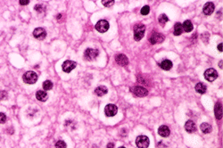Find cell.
<instances>
[{
  "mask_svg": "<svg viewBox=\"0 0 223 148\" xmlns=\"http://www.w3.org/2000/svg\"><path fill=\"white\" fill-rule=\"evenodd\" d=\"M149 11H150L149 6H148V5H145V6H143L142 9H141V14H142V15H146V14L149 13Z\"/></svg>",
  "mask_w": 223,
  "mask_h": 148,
  "instance_id": "obj_27",
  "label": "cell"
},
{
  "mask_svg": "<svg viewBox=\"0 0 223 148\" xmlns=\"http://www.w3.org/2000/svg\"><path fill=\"white\" fill-rule=\"evenodd\" d=\"M118 108L115 104H109L105 107V113L107 117H113L117 114Z\"/></svg>",
  "mask_w": 223,
  "mask_h": 148,
  "instance_id": "obj_10",
  "label": "cell"
},
{
  "mask_svg": "<svg viewBox=\"0 0 223 148\" xmlns=\"http://www.w3.org/2000/svg\"><path fill=\"white\" fill-rule=\"evenodd\" d=\"M214 9H215L214 4L212 2H208L204 4V6L203 8V12L205 15H211L212 13H213Z\"/></svg>",
  "mask_w": 223,
  "mask_h": 148,
  "instance_id": "obj_12",
  "label": "cell"
},
{
  "mask_svg": "<svg viewBox=\"0 0 223 148\" xmlns=\"http://www.w3.org/2000/svg\"><path fill=\"white\" fill-rule=\"evenodd\" d=\"M200 129L204 133V134H208V133H211L213 129H212V126L208 123H202L201 126H200Z\"/></svg>",
  "mask_w": 223,
  "mask_h": 148,
  "instance_id": "obj_22",
  "label": "cell"
},
{
  "mask_svg": "<svg viewBox=\"0 0 223 148\" xmlns=\"http://www.w3.org/2000/svg\"><path fill=\"white\" fill-rule=\"evenodd\" d=\"M183 32V28H182V24L179 22H177L174 26V35L175 36H179L181 35Z\"/></svg>",
  "mask_w": 223,
  "mask_h": 148,
  "instance_id": "obj_23",
  "label": "cell"
},
{
  "mask_svg": "<svg viewBox=\"0 0 223 148\" xmlns=\"http://www.w3.org/2000/svg\"><path fill=\"white\" fill-rule=\"evenodd\" d=\"M204 78H205L206 80H208L210 82H213L218 78V73L214 69L210 68V69H208V70H206L204 72Z\"/></svg>",
  "mask_w": 223,
  "mask_h": 148,
  "instance_id": "obj_9",
  "label": "cell"
},
{
  "mask_svg": "<svg viewBox=\"0 0 223 148\" xmlns=\"http://www.w3.org/2000/svg\"><path fill=\"white\" fill-rule=\"evenodd\" d=\"M219 67L222 69V61H221V62L219 63Z\"/></svg>",
  "mask_w": 223,
  "mask_h": 148,
  "instance_id": "obj_35",
  "label": "cell"
},
{
  "mask_svg": "<svg viewBox=\"0 0 223 148\" xmlns=\"http://www.w3.org/2000/svg\"><path fill=\"white\" fill-rule=\"evenodd\" d=\"M102 4H103L105 6H108V7H109V6H111V5L114 4V1H105V0H104V1H102Z\"/></svg>",
  "mask_w": 223,
  "mask_h": 148,
  "instance_id": "obj_30",
  "label": "cell"
},
{
  "mask_svg": "<svg viewBox=\"0 0 223 148\" xmlns=\"http://www.w3.org/2000/svg\"><path fill=\"white\" fill-rule=\"evenodd\" d=\"M8 97V95H7V92L6 91H0V100H6Z\"/></svg>",
  "mask_w": 223,
  "mask_h": 148,
  "instance_id": "obj_28",
  "label": "cell"
},
{
  "mask_svg": "<svg viewBox=\"0 0 223 148\" xmlns=\"http://www.w3.org/2000/svg\"><path fill=\"white\" fill-rule=\"evenodd\" d=\"M218 50L220 52H222V43H221V44L218 45Z\"/></svg>",
  "mask_w": 223,
  "mask_h": 148,
  "instance_id": "obj_33",
  "label": "cell"
},
{
  "mask_svg": "<svg viewBox=\"0 0 223 148\" xmlns=\"http://www.w3.org/2000/svg\"><path fill=\"white\" fill-rule=\"evenodd\" d=\"M6 121V116L4 113L0 112V124H4Z\"/></svg>",
  "mask_w": 223,
  "mask_h": 148,
  "instance_id": "obj_29",
  "label": "cell"
},
{
  "mask_svg": "<svg viewBox=\"0 0 223 148\" xmlns=\"http://www.w3.org/2000/svg\"><path fill=\"white\" fill-rule=\"evenodd\" d=\"M130 91L134 95L138 96V97H144V96H146L148 95L147 89L143 87H139V86H136V87H131Z\"/></svg>",
  "mask_w": 223,
  "mask_h": 148,
  "instance_id": "obj_4",
  "label": "cell"
},
{
  "mask_svg": "<svg viewBox=\"0 0 223 148\" xmlns=\"http://www.w3.org/2000/svg\"><path fill=\"white\" fill-rule=\"evenodd\" d=\"M119 148H126V147H119Z\"/></svg>",
  "mask_w": 223,
  "mask_h": 148,
  "instance_id": "obj_36",
  "label": "cell"
},
{
  "mask_svg": "<svg viewBox=\"0 0 223 148\" xmlns=\"http://www.w3.org/2000/svg\"><path fill=\"white\" fill-rule=\"evenodd\" d=\"M172 66H173L172 62L169 60H164L163 62L160 63V67L164 71H169L172 68Z\"/></svg>",
  "mask_w": 223,
  "mask_h": 148,
  "instance_id": "obj_19",
  "label": "cell"
},
{
  "mask_svg": "<svg viewBox=\"0 0 223 148\" xmlns=\"http://www.w3.org/2000/svg\"><path fill=\"white\" fill-rule=\"evenodd\" d=\"M195 90H196V92L199 93V94H204V93L206 92V90H207V87H206V85H204V83L199 82V83H197L196 86H195Z\"/></svg>",
  "mask_w": 223,
  "mask_h": 148,
  "instance_id": "obj_21",
  "label": "cell"
},
{
  "mask_svg": "<svg viewBox=\"0 0 223 148\" xmlns=\"http://www.w3.org/2000/svg\"><path fill=\"white\" fill-rule=\"evenodd\" d=\"M43 9H44V8H43V5H41V4H37V5H35V7H34V10L37 11V12H39V13L42 12Z\"/></svg>",
  "mask_w": 223,
  "mask_h": 148,
  "instance_id": "obj_31",
  "label": "cell"
},
{
  "mask_svg": "<svg viewBox=\"0 0 223 148\" xmlns=\"http://www.w3.org/2000/svg\"><path fill=\"white\" fill-rule=\"evenodd\" d=\"M67 146H66V143L64 141H57L56 143V148H66Z\"/></svg>",
  "mask_w": 223,
  "mask_h": 148,
  "instance_id": "obj_26",
  "label": "cell"
},
{
  "mask_svg": "<svg viewBox=\"0 0 223 148\" xmlns=\"http://www.w3.org/2000/svg\"><path fill=\"white\" fill-rule=\"evenodd\" d=\"M185 130L188 133H194V132L196 131V125L193 121L189 120L185 124Z\"/></svg>",
  "mask_w": 223,
  "mask_h": 148,
  "instance_id": "obj_14",
  "label": "cell"
},
{
  "mask_svg": "<svg viewBox=\"0 0 223 148\" xmlns=\"http://www.w3.org/2000/svg\"><path fill=\"white\" fill-rule=\"evenodd\" d=\"M165 39V37L161 34V33H153L151 35V37L149 38V41L152 45H155V44H160V43H163Z\"/></svg>",
  "mask_w": 223,
  "mask_h": 148,
  "instance_id": "obj_7",
  "label": "cell"
},
{
  "mask_svg": "<svg viewBox=\"0 0 223 148\" xmlns=\"http://www.w3.org/2000/svg\"><path fill=\"white\" fill-rule=\"evenodd\" d=\"M22 79L27 84H34L38 80V74L34 72H27L23 74Z\"/></svg>",
  "mask_w": 223,
  "mask_h": 148,
  "instance_id": "obj_2",
  "label": "cell"
},
{
  "mask_svg": "<svg viewBox=\"0 0 223 148\" xmlns=\"http://www.w3.org/2000/svg\"><path fill=\"white\" fill-rule=\"evenodd\" d=\"M214 113L218 120L222 118V105L221 103H217L214 106Z\"/></svg>",
  "mask_w": 223,
  "mask_h": 148,
  "instance_id": "obj_16",
  "label": "cell"
},
{
  "mask_svg": "<svg viewBox=\"0 0 223 148\" xmlns=\"http://www.w3.org/2000/svg\"><path fill=\"white\" fill-rule=\"evenodd\" d=\"M146 31V26L143 24H137L134 27V39L136 41H139L143 38Z\"/></svg>",
  "mask_w": 223,
  "mask_h": 148,
  "instance_id": "obj_1",
  "label": "cell"
},
{
  "mask_svg": "<svg viewBox=\"0 0 223 148\" xmlns=\"http://www.w3.org/2000/svg\"><path fill=\"white\" fill-rule=\"evenodd\" d=\"M99 55V51L95 48H88L84 52V58L87 61H93L95 60Z\"/></svg>",
  "mask_w": 223,
  "mask_h": 148,
  "instance_id": "obj_3",
  "label": "cell"
},
{
  "mask_svg": "<svg viewBox=\"0 0 223 148\" xmlns=\"http://www.w3.org/2000/svg\"><path fill=\"white\" fill-rule=\"evenodd\" d=\"M19 3H20V4H22V5H26V4H30V1H29V0H20Z\"/></svg>",
  "mask_w": 223,
  "mask_h": 148,
  "instance_id": "obj_32",
  "label": "cell"
},
{
  "mask_svg": "<svg viewBox=\"0 0 223 148\" xmlns=\"http://www.w3.org/2000/svg\"><path fill=\"white\" fill-rule=\"evenodd\" d=\"M158 21H159V23H160L162 26H164V25H165V24L168 22L169 18H168V16L166 15V14L163 13V14H161V15L159 16Z\"/></svg>",
  "mask_w": 223,
  "mask_h": 148,
  "instance_id": "obj_24",
  "label": "cell"
},
{
  "mask_svg": "<svg viewBox=\"0 0 223 148\" xmlns=\"http://www.w3.org/2000/svg\"><path fill=\"white\" fill-rule=\"evenodd\" d=\"M114 147V144L113 143H109V144H107V146H106V148H113Z\"/></svg>",
  "mask_w": 223,
  "mask_h": 148,
  "instance_id": "obj_34",
  "label": "cell"
},
{
  "mask_svg": "<svg viewBox=\"0 0 223 148\" xmlns=\"http://www.w3.org/2000/svg\"><path fill=\"white\" fill-rule=\"evenodd\" d=\"M150 141L146 136H138L136 139V145L138 148H147L149 147Z\"/></svg>",
  "mask_w": 223,
  "mask_h": 148,
  "instance_id": "obj_5",
  "label": "cell"
},
{
  "mask_svg": "<svg viewBox=\"0 0 223 148\" xmlns=\"http://www.w3.org/2000/svg\"><path fill=\"white\" fill-rule=\"evenodd\" d=\"M77 64L74 62V61H70V60H67L65 62H63L62 65V71L66 73H71L73 69H75Z\"/></svg>",
  "mask_w": 223,
  "mask_h": 148,
  "instance_id": "obj_11",
  "label": "cell"
},
{
  "mask_svg": "<svg viewBox=\"0 0 223 148\" xmlns=\"http://www.w3.org/2000/svg\"><path fill=\"white\" fill-rule=\"evenodd\" d=\"M109 22L106 20H100L99 21H97V23L96 24L95 28L97 31L101 32V33H105L109 30Z\"/></svg>",
  "mask_w": 223,
  "mask_h": 148,
  "instance_id": "obj_6",
  "label": "cell"
},
{
  "mask_svg": "<svg viewBox=\"0 0 223 148\" xmlns=\"http://www.w3.org/2000/svg\"><path fill=\"white\" fill-rule=\"evenodd\" d=\"M169 133H170V130H169V129L168 126L163 125V126H161L158 129V134L161 137H163V138H167V137H169Z\"/></svg>",
  "mask_w": 223,
  "mask_h": 148,
  "instance_id": "obj_15",
  "label": "cell"
},
{
  "mask_svg": "<svg viewBox=\"0 0 223 148\" xmlns=\"http://www.w3.org/2000/svg\"><path fill=\"white\" fill-rule=\"evenodd\" d=\"M182 28H183V30H184V31H186V32H190V31L193 30L194 26H193V23L191 22V21L187 20V21H185L183 22Z\"/></svg>",
  "mask_w": 223,
  "mask_h": 148,
  "instance_id": "obj_20",
  "label": "cell"
},
{
  "mask_svg": "<svg viewBox=\"0 0 223 148\" xmlns=\"http://www.w3.org/2000/svg\"><path fill=\"white\" fill-rule=\"evenodd\" d=\"M33 36L35 38L39 40H43L47 37V31L44 28H41V27L36 28L33 31Z\"/></svg>",
  "mask_w": 223,
  "mask_h": 148,
  "instance_id": "obj_8",
  "label": "cell"
},
{
  "mask_svg": "<svg viewBox=\"0 0 223 148\" xmlns=\"http://www.w3.org/2000/svg\"><path fill=\"white\" fill-rule=\"evenodd\" d=\"M43 88L45 89V90H50V89H52L53 88V83H52V81H50V80H46V81H44V83H43Z\"/></svg>",
  "mask_w": 223,
  "mask_h": 148,
  "instance_id": "obj_25",
  "label": "cell"
},
{
  "mask_svg": "<svg viewBox=\"0 0 223 148\" xmlns=\"http://www.w3.org/2000/svg\"><path fill=\"white\" fill-rule=\"evenodd\" d=\"M108 92V89L105 86H99L97 87L96 89H95V94L97 95V96H103L105 95H106Z\"/></svg>",
  "mask_w": 223,
  "mask_h": 148,
  "instance_id": "obj_17",
  "label": "cell"
},
{
  "mask_svg": "<svg viewBox=\"0 0 223 148\" xmlns=\"http://www.w3.org/2000/svg\"><path fill=\"white\" fill-rule=\"evenodd\" d=\"M115 60H116V63H117L119 65H120V66H126V65L129 64V59H128V57H127L125 55H123V54L118 55V56H116Z\"/></svg>",
  "mask_w": 223,
  "mask_h": 148,
  "instance_id": "obj_13",
  "label": "cell"
},
{
  "mask_svg": "<svg viewBox=\"0 0 223 148\" xmlns=\"http://www.w3.org/2000/svg\"><path fill=\"white\" fill-rule=\"evenodd\" d=\"M48 97V95L47 92H45L43 90H39L36 93V98L40 102H46Z\"/></svg>",
  "mask_w": 223,
  "mask_h": 148,
  "instance_id": "obj_18",
  "label": "cell"
}]
</instances>
